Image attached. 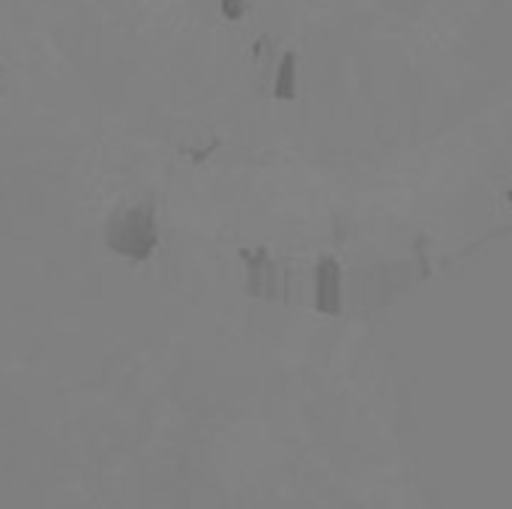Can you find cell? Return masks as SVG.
<instances>
[{
    "label": "cell",
    "mask_w": 512,
    "mask_h": 509,
    "mask_svg": "<svg viewBox=\"0 0 512 509\" xmlns=\"http://www.w3.org/2000/svg\"><path fill=\"white\" fill-rule=\"evenodd\" d=\"M315 291H318V309L324 315H339V309H342V270L333 258L318 261Z\"/></svg>",
    "instance_id": "obj_1"
}]
</instances>
